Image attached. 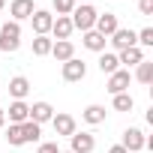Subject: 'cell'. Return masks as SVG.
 I'll list each match as a JSON object with an SVG mask.
<instances>
[{"mask_svg":"<svg viewBox=\"0 0 153 153\" xmlns=\"http://www.w3.org/2000/svg\"><path fill=\"white\" fill-rule=\"evenodd\" d=\"M96 15H99V12H96L90 3H81V6H75V9H72L69 21H72V27H75V30L87 33V30H93V24H96Z\"/></svg>","mask_w":153,"mask_h":153,"instance_id":"cell-1","label":"cell"},{"mask_svg":"<svg viewBox=\"0 0 153 153\" xmlns=\"http://www.w3.org/2000/svg\"><path fill=\"white\" fill-rule=\"evenodd\" d=\"M18 45H21V24L18 21H6L0 27V51L12 54V51H18Z\"/></svg>","mask_w":153,"mask_h":153,"instance_id":"cell-2","label":"cell"},{"mask_svg":"<svg viewBox=\"0 0 153 153\" xmlns=\"http://www.w3.org/2000/svg\"><path fill=\"white\" fill-rule=\"evenodd\" d=\"M120 147H126L129 153H138V150H144V147H147V135H144V129H138V126H129V129L123 132V138H120Z\"/></svg>","mask_w":153,"mask_h":153,"instance_id":"cell-3","label":"cell"},{"mask_svg":"<svg viewBox=\"0 0 153 153\" xmlns=\"http://www.w3.org/2000/svg\"><path fill=\"white\" fill-rule=\"evenodd\" d=\"M129 84H132V75H129V69H117V72H111L108 75V93L111 96H117V93H129Z\"/></svg>","mask_w":153,"mask_h":153,"instance_id":"cell-4","label":"cell"},{"mask_svg":"<svg viewBox=\"0 0 153 153\" xmlns=\"http://www.w3.org/2000/svg\"><path fill=\"white\" fill-rule=\"evenodd\" d=\"M60 75H63V81H69V84H72V81H84V75H87V63L78 60V57H72V60L63 63Z\"/></svg>","mask_w":153,"mask_h":153,"instance_id":"cell-5","label":"cell"},{"mask_svg":"<svg viewBox=\"0 0 153 153\" xmlns=\"http://www.w3.org/2000/svg\"><path fill=\"white\" fill-rule=\"evenodd\" d=\"M30 24H33V33H36V36H48V33H51V24H54V15H51L48 9H33Z\"/></svg>","mask_w":153,"mask_h":153,"instance_id":"cell-6","label":"cell"},{"mask_svg":"<svg viewBox=\"0 0 153 153\" xmlns=\"http://www.w3.org/2000/svg\"><path fill=\"white\" fill-rule=\"evenodd\" d=\"M108 42H111L114 54H117V51H123V48H132V45H138V42H135V30H129V27H117V30L108 36Z\"/></svg>","mask_w":153,"mask_h":153,"instance_id":"cell-7","label":"cell"},{"mask_svg":"<svg viewBox=\"0 0 153 153\" xmlns=\"http://www.w3.org/2000/svg\"><path fill=\"white\" fill-rule=\"evenodd\" d=\"M51 126H54V132L63 135V138H69V135L78 132V123H75L72 114H54V117H51Z\"/></svg>","mask_w":153,"mask_h":153,"instance_id":"cell-8","label":"cell"},{"mask_svg":"<svg viewBox=\"0 0 153 153\" xmlns=\"http://www.w3.org/2000/svg\"><path fill=\"white\" fill-rule=\"evenodd\" d=\"M6 117H9V123H27L30 120V105L24 102V99H12V105H9V111H3Z\"/></svg>","mask_w":153,"mask_h":153,"instance_id":"cell-9","label":"cell"},{"mask_svg":"<svg viewBox=\"0 0 153 153\" xmlns=\"http://www.w3.org/2000/svg\"><path fill=\"white\" fill-rule=\"evenodd\" d=\"M69 141H72V153H93V147H96V138L90 135V132H75V135H69Z\"/></svg>","mask_w":153,"mask_h":153,"instance_id":"cell-10","label":"cell"},{"mask_svg":"<svg viewBox=\"0 0 153 153\" xmlns=\"http://www.w3.org/2000/svg\"><path fill=\"white\" fill-rule=\"evenodd\" d=\"M51 117H54V108H51V102H45V99H39V102H33L30 105V120L33 123H51Z\"/></svg>","mask_w":153,"mask_h":153,"instance_id":"cell-11","label":"cell"},{"mask_svg":"<svg viewBox=\"0 0 153 153\" xmlns=\"http://www.w3.org/2000/svg\"><path fill=\"white\" fill-rule=\"evenodd\" d=\"M117 27H120V21H117V15H114V12L96 15V24H93V30H96V33H102L105 39H108V36H111V33H114Z\"/></svg>","mask_w":153,"mask_h":153,"instance_id":"cell-12","label":"cell"},{"mask_svg":"<svg viewBox=\"0 0 153 153\" xmlns=\"http://www.w3.org/2000/svg\"><path fill=\"white\" fill-rule=\"evenodd\" d=\"M9 15H12V21H27L30 15H33V0H12L9 3Z\"/></svg>","mask_w":153,"mask_h":153,"instance_id":"cell-13","label":"cell"},{"mask_svg":"<svg viewBox=\"0 0 153 153\" xmlns=\"http://www.w3.org/2000/svg\"><path fill=\"white\" fill-rule=\"evenodd\" d=\"M51 57H54L57 63H66V60H72V57H75V45H72L69 39H60V42H54V45H51Z\"/></svg>","mask_w":153,"mask_h":153,"instance_id":"cell-14","label":"cell"},{"mask_svg":"<svg viewBox=\"0 0 153 153\" xmlns=\"http://www.w3.org/2000/svg\"><path fill=\"white\" fill-rule=\"evenodd\" d=\"M72 21H69V15H57L54 18V24H51V33H54V39L60 42V39H69L72 36Z\"/></svg>","mask_w":153,"mask_h":153,"instance_id":"cell-15","label":"cell"},{"mask_svg":"<svg viewBox=\"0 0 153 153\" xmlns=\"http://www.w3.org/2000/svg\"><path fill=\"white\" fill-rule=\"evenodd\" d=\"M117 60H120V63H126V66H138V63H141V60H147V57H144V48L132 45V48L117 51Z\"/></svg>","mask_w":153,"mask_h":153,"instance_id":"cell-16","label":"cell"},{"mask_svg":"<svg viewBox=\"0 0 153 153\" xmlns=\"http://www.w3.org/2000/svg\"><path fill=\"white\" fill-rule=\"evenodd\" d=\"M81 42H84V48H87V51H96V54H102V51H105V42H108V39H105L102 33H96V30H87Z\"/></svg>","mask_w":153,"mask_h":153,"instance_id":"cell-17","label":"cell"},{"mask_svg":"<svg viewBox=\"0 0 153 153\" xmlns=\"http://www.w3.org/2000/svg\"><path fill=\"white\" fill-rule=\"evenodd\" d=\"M81 120H84V123H90V126L105 123V105H87V108L81 111Z\"/></svg>","mask_w":153,"mask_h":153,"instance_id":"cell-18","label":"cell"},{"mask_svg":"<svg viewBox=\"0 0 153 153\" xmlns=\"http://www.w3.org/2000/svg\"><path fill=\"white\" fill-rule=\"evenodd\" d=\"M27 93H30V81L24 78V75H15V78L9 81V96L12 99H24Z\"/></svg>","mask_w":153,"mask_h":153,"instance_id":"cell-19","label":"cell"},{"mask_svg":"<svg viewBox=\"0 0 153 153\" xmlns=\"http://www.w3.org/2000/svg\"><path fill=\"white\" fill-rule=\"evenodd\" d=\"M117 69H120L117 54H114V51H102V54H99V72H102V75H111V72H117Z\"/></svg>","mask_w":153,"mask_h":153,"instance_id":"cell-20","label":"cell"},{"mask_svg":"<svg viewBox=\"0 0 153 153\" xmlns=\"http://www.w3.org/2000/svg\"><path fill=\"white\" fill-rule=\"evenodd\" d=\"M135 81L138 84H153V60H141L135 66Z\"/></svg>","mask_w":153,"mask_h":153,"instance_id":"cell-21","label":"cell"},{"mask_svg":"<svg viewBox=\"0 0 153 153\" xmlns=\"http://www.w3.org/2000/svg\"><path fill=\"white\" fill-rule=\"evenodd\" d=\"M21 135H24V144H36L39 135H42V126L33 123V120H27V123H21Z\"/></svg>","mask_w":153,"mask_h":153,"instance_id":"cell-22","label":"cell"},{"mask_svg":"<svg viewBox=\"0 0 153 153\" xmlns=\"http://www.w3.org/2000/svg\"><path fill=\"white\" fill-rule=\"evenodd\" d=\"M51 45H54L51 36H36V39H33V54H36V57H48V54H51Z\"/></svg>","mask_w":153,"mask_h":153,"instance_id":"cell-23","label":"cell"},{"mask_svg":"<svg viewBox=\"0 0 153 153\" xmlns=\"http://www.w3.org/2000/svg\"><path fill=\"white\" fill-rule=\"evenodd\" d=\"M111 105H114V111H132L135 108V99H132V93H117Z\"/></svg>","mask_w":153,"mask_h":153,"instance_id":"cell-24","label":"cell"},{"mask_svg":"<svg viewBox=\"0 0 153 153\" xmlns=\"http://www.w3.org/2000/svg\"><path fill=\"white\" fill-rule=\"evenodd\" d=\"M6 144H12V147H21V144H24V135H21V126H18V123H9V129H6Z\"/></svg>","mask_w":153,"mask_h":153,"instance_id":"cell-25","label":"cell"},{"mask_svg":"<svg viewBox=\"0 0 153 153\" xmlns=\"http://www.w3.org/2000/svg\"><path fill=\"white\" fill-rule=\"evenodd\" d=\"M135 42H138V48H153V27L138 30L135 33Z\"/></svg>","mask_w":153,"mask_h":153,"instance_id":"cell-26","label":"cell"},{"mask_svg":"<svg viewBox=\"0 0 153 153\" xmlns=\"http://www.w3.org/2000/svg\"><path fill=\"white\" fill-rule=\"evenodd\" d=\"M75 6H78L75 0H54V12H57V15H72Z\"/></svg>","mask_w":153,"mask_h":153,"instance_id":"cell-27","label":"cell"},{"mask_svg":"<svg viewBox=\"0 0 153 153\" xmlns=\"http://www.w3.org/2000/svg\"><path fill=\"white\" fill-rule=\"evenodd\" d=\"M36 153H60V147H57V141H42L36 147Z\"/></svg>","mask_w":153,"mask_h":153,"instance_id":"cell-28","label":"cell"},{"mask_svg":"<svg viewBox=\"0 0 153 153\" xmlns=\"http://www.w3.org/2000/svg\"><path fill=\"white\" fill-rule=\"evenodd\" d=\"M138 12L141 15H153V0H138Z\"/></svg>","mask_w":153,"mask_h":153,"instance_id":"cell-29","label":"cell"},{"mask_svg":"<svg viewBox=\"0 0 153 153\" xmlns=\"http://www.w3.org/2000/svg\"><path fill=\"white\" fill-rule=\"evenodd\" d=\"M108 153H129L126 147H120V144H114V147H108Z\"/></svg>","mask_w":153,"mask_h":153,"instance_id":"cell-30","label":"cell"},{"mask_svg":"<svg viewBox=\"0 0 153 153\" xmlns=\"http://www.w3.org/2000/svg\"><path fill=\"white\" fill-rule=\"evenodd\" d=\"M6 126V114H3V108H0V129Z\"/></svg>","mask_w":153,"mask_h":153,"instance_id":"cell-31","label":"cell"},{"mask_svg":"<svg viewBox=\"0 0 153 153\" xmlns=\"http://www.w3.org/2000/svg\"><path fill=\"white\" fill-rule=\"evenodd\" d=\"M3 6H6V0H0V12H3Z\"/></svg>","mask_w":153,"mask_h":153,"instance_id":"cell-32","label":"cell"},{"mask_svg":"<svg viewBox=\"0 0 153 153\" xmlns=\"http://www.w3.org/2000/svg\"><path fill=\"white\" fill-rule=\"evenodd\" d=\"M75 3H90V0H75Z\"/></svg>","mask_w":153,"mask_h":153,"instance_id":"cell-33","label":"cell"},{"mask_svg":"<svg viewBox=\"0 0 153 153\" xmlns=\"http://www.w3.org/2000/svg\"><path fill=\"white\" fill-rule=\"evenodd\" d=\"M60 153H72V150H60Z\"/></svg>","mask_w":153,"mask_h":153,"instance_id":"cell-34","label":"cell"}]
</instances>
